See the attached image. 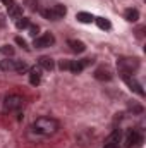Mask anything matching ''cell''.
I'll return each instance as SVG.
<instances>
[{"label": "cell", "instance_id": "18", "mask_svg": "<svg viewBox=\"0 0 146 148\" xmlns=\"http://www.w3.org/2000/svg\"><path fill=\"white\" fill-rule=\"evenodd\" d=\"M9 16L10 17H14V19H19L21 16H23V9L19 7V5H12V7H9Z\"/></svg>", "mask_w": 146, "mask_h": 148}, {"label": "cell", "instance_id": "13", "mask_svg": "<svg viewBox=\"0 0 146 148\" xmlns=\"http://www.w3.org/2000/svg\"><path fill=\"white\" fill-rule=\"evenodd\" d=\"M52 10H53V16H55V21H59V19H62L65 14H67V9L64 7V5H60V3H57V5H53L52 7Z\"/></svg>", "mask_w": 146, "mask_h": 148}, {"label": "cell", "instance_id": "1", "mask_svg": "<svg viewBox=\"0 0 146 148\" xmlns=\"http://www.w3.org/2000/svg\"><path fill=\"white\" fill-rule=\"evenodd\" d=\"M33 131L41 136H52L59 131V121L53 117H38L33 122Z\"/></svg>", "mask_w": 146, "mask_h": 148}, {"label": "cell", "instance_id": "23", "mask_svg": "<svg viewBox=\"0 0 146 148\" xmlns=\"http://www.w3.org/2000/svg\"><path fill=\"white\" fill-rule=\"evenodd\" d=\"M28 31H29V35L33 38H36V33H38V26L36 24H29L28 26Z\"/></svg>", "mask_w": 146, "mask_h": 148}, {"label": "cell", "instance_id": "21", "mask_svg": "<svg viewBox=\"0 0 146 148\" xmlns=\"http://www.w3.org/2000/svg\"><path fill=\"white\" fill-rule=\"evenodd\" d=\"M41 16H43L45 19L55 21V16H53V10H52V9H43V10H41Z\"/></svg>", "mask_w": 146, "mask_h": 148}, {"label": "cell", "instance_id": "22", "mask_svg": "<svg viewBox=\"0 0 146 148\" xmlns=\"http://www.w3.org/2000/svg\"><path fill=\"white\" fill-rule=\"evenodd\" d=\"M26 69H28V66H26V64H24L23 60H19V62H16V71H17V73H24Z\"/></svg>", "mask_w": 146, "mask_h": 148}, {"label": "cell", "instance_id": "27", "mask_svg": "<svg viewBox=\"0 0 146 148\" xmlns=\"http://www.w3.org/2000/svg\"><path fill=\"white\" fill-rule=\"evenodd\" d=\"M2 3L7 5V7H12V5H14V0H2Z\"/></svg>", "mask_w": 146, "mask_h": 148}, {"label": "cell", "instance_id": "24", "mask_svg": "<svg viewBox=\"0 0 146 148\" xmlns=\"http://www.w3.org/2000/svg\"><path fill=\"white\" fill-rule=\"evenodd\" d=\"M26 5H28L31 10H35V9H36V5H38V2H36V0H26Z\"/></svg>", "mask_w": 146, "mask_h": 148}, {"label": "cell", "instance_id": "16", "mask_svg": "<svg viewBox=\"0 0 146 148\" xmlns=\"http://www.w3.org/2000/svg\"><path fill=\"white\" fill-rule=\"evenodd\" d=\"M0 69L2 71H16V60H10V59L0 60Z\"/></svg>", "mask_w": 146, "mask_h": 148}, {"label": "cell", "instance_id": "7", "mask_svg": "<svg viewBox=\"0 0 146 148\" xmlns=\"http://www.w3.org/2000/svg\"><path fill=\"white\" fill-rule=\"evenodd\" d=\"M119 147H120V129H115L105 138L103 148H119Z\"/></svg>", "mask_w": 146, "mask_h": 148}, {"label": "cell", "instance_id": "20", "mask_svg": "<svg viewBox=\"0 0 146 148\" xmlns=\"http://www.w3.org/2000/svg\"><path fill=\"white\" fill-rule=\"evenodd\" d=\"M0 53H3L7 57H12L14 55V48L10 45H3V47H0Z\"/></svg>", "mask_w": 146, "mask_h": 148}, {"label": "cell", "instance_id": "14", "mask_svg": "<svg viewBox=\"0 0 146 148\" xmlns=\"http://www.w3.org/2000/svg\"><path fill=\"white\" fill-rule=\"evenodd\" d=\"M76 19H77L79 23H84V24H89V23L95 21V17H93L89 12H77V14H76Z\"/></svg>", "mask_w": 146, "mask_h": 148}, {"label": "cell", "instance_id": "10", "mask_svg": "<svg viewBox=\"0 0 146 148\" xmlns=\"http://www.w3.org/2000/svg\"><path fill=\"white\" fill-rule=\"evenodd\" d=\"M95 77L100 79V81H110L112 79V73H110V69H107V67H100V69L95 71Z\"/></svg>", "mask_w": 146, "mask_h": 148}, {"label": "cell", "instance_id": "15", "mask_svg": "<svg viewBox=\"0 0 146 148\" xmlns=\"http://www.w3.org/2000/svg\"><path fill=\"white\" fill-rule=\"evenodd\" d=\"M124 17H126L129 23H136V21L139 19V12H138V9H127L126 14H124Z\"/></svg>", "mask_w": 146, "mask_h": 148}, {"label": "cell", "instance_id": "19", "mask_svg": "<svg viewBox=\"0 0 146 148\" xmlns=\"http://www.w3.org/2000/svg\"><path fill=\"white\" fill-rule=\"evenodd\" d=\"M31 23H29V19L28 17H19L17 21H16V26H17V29H28V26H29Z\"/></svg>", "mask_w": 146, "mask_h": 148}, {"label": "cell", "instance_id": "12", "mask_svg": "<svg viewBox=\"0 0 146 148\" xmlns=\"http://www.w3.org/2000/svg\"><path fill=\"white\" fill-rule=\"evenodd\" d=\"M67 45L71 47V50L76 52V53H83V52L86 50V45H84L83 41H79V40H69Z\"/></svg>", "mask_w": 146, "mask_h": 148}, {"label": "cell", "instance_id": "25", "mask_svg": "<svg viewBox=\"0 0 146 148\" xmlns=\"http://www.w3.org/2000/svg\"><path fill=\"white\" fill-rule=\"evenodd\" d=\"M62 71H69V60H62L60 62V66H59Z\"/></svg>", "mask_w": 146, "mask_h": 148}, {"label": "cell", "instance_id": "11", "mask_svg": "<svg viewBox=\"0 0 146 148\" xmlns=\"http://www.w3.org/2000/svg\"><path fill=\"white\" fill-rule=\"evenodd\" d=\"M38 66H40L41 69H45V71H52V69L55 67V64H53V59H52V57H40Z\"/></svg>", "mask_w": 146, "mask_h": 148}, {"label": "cell", "instance_id": "5", "mask_svg": "<svg viewBox=\"0 0 146 148\" xmlns=\"http://www.w3.org/2000/svg\"><path fill=\"white\" fill-rule=\"evenodd\" d=\"M124 143H126V148H138L143 143V136L139 131H129Z\"/></svg>", "mask_w": 146, "mask_h": 148}, {"label": "cell", "instance_id": "9", "mask_svg": "<svg viewBox=\"0 0 146 148\" xmlns=\"http://www.w3.org/2000/svg\"><path fill=\"white\" fill-rule=\"evenodd\" d=\"M41 67L40 66H35V67H31L29 69V83L33 84V86H38L40 83H41Z\"/></svg>", "mask_w": 146, "mask_h": 148}, {"label": "cell", "instance_id": "4", "mask_svg": "<svg viewBox=\"0 0 146 148\" xmlns=\"http://www.w3.org/2000/svg\"><path fill=\"white\" fill-rule=\"evenodd\" d=\"M122 79H124V83L129 86V90H131V91L138 93L139 97H145V90H143L141 83H139V81H138L132 74H122Z\"/></svg>", "mask_w": 146, "mask_h": 148}, {"label": "cell", "instance_id": "17", "mask_svg": "<svg viewBox=\"0 0 146 148\" xmlns=\"http://www.w3.org/2000/svg\"><path fill=\"white\" fill-rule=\"evenodd\" d=\"M95 21H96V26L100 29H105V31L112 29V24H110L108 19H105V17H95Z\"/></svg>", "mask_w": 146, "mask_h": 148}, {"label": "cell", "instance_id": "3", "mask_svg": "<svg viewBox=\"0 0 146 148\" xmlns=\"http://www.w3.org/2000/svg\"><path fill=\"white\" fill-rule=\"evenodd\" d=\"M23 105H24V98L17 93L7 95L3 100V110L5 112H17L23 109Z\"/></svg>", "mask_w": 146, "mask_h": 148}, {"label": "cell", "instance_id": "2", "mask_svg": "<svg viewBox=\"0 0 146 148\" xmlns=\"http://www.w3.org/2000/svg\"><path fill=\"white\" fill-rule=\"evenodd\" d=\"M117 67L122 74H132L139 69V60L134 57H120L117 60Z\"/></svg>", "mask_w": 146, "mask_h": 148}, {"label": "cell", "instance_id": "6", "mask_svg": "<svg viewBox=\"0 0 146 148\" xmlns=\"http://www.w3.org/2000/svg\"><path fill=\"white\" fill-rule=\"evenodd\" d=\"M55 43V36L52 33H43L41 36L35 38V47L36 48H46V47H52Z\"/></svg>", "mask_w": 146, "mask_h": 148}, {"label": "cell", "instance_id": "8", "mask_svg": "<svg viewBox=\"0 0 146 148\" xmlns=\"http://www.w3.org/2000/svg\"><path fill=\"white\" fill-rule=\"evenodd\" d=\"M93 60L91 59H83V60H69V71L74 74H79L81 71H84V67H88Z\"/></svg>", "mask_w": 146, "mask_h": 148}, {"label": "cell", "instance_id": "26", "mask_svg": "<svg viewBox=\"0 0 146 148\" xmlns=\"http://www.w3.org/2000/svg\"><path fill=\"white\" fill-rule=\"evenodd\" d=\"M16 43H17V45H21L23 48H28V47H26V41H24V40H23L21 36H17V38H16Z\"/></svg>", "mask_w": 146, "mask_h": 148}]
</instances>
